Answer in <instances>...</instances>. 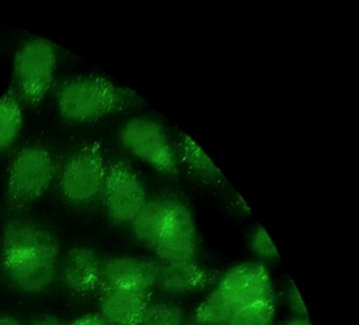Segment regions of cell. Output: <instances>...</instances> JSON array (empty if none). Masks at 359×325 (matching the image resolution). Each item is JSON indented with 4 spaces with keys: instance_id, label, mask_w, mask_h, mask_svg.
I'll return each mask as SVG.
<instances>
[{
    "instance_id": "6da1fadb",
    "label": "cell",
    "mask_w": 359,
    "mask_h": 325,
    "mask_svg": "<svg viewBox=\"0 0 359 325\" xmlns=\"http://www.w3.org/2000/svg\"><path fill=\"white\" fill-rule=\"evenodd\" d=\"M60 251V241L49 230L14 221L4 233L1 263L18 289L39 293L55 280Z\"/></svg>"
},
{
    "instance_id": "7a4b0ae2",
    "label": "cell",
    "mask_w": 359,
    "mask_h": 325,
    "mask_svg": "<svg viewBox=\"0 0 359 325\" xmlns=\"http://www.w3.org/2000/svg\"><path fill=\"white\" fill-rule=\"evenodd\" d=\"M270 274L262 263L230 268L195 310L197 325H219L245 306L272 297Z\"/></svg>"
},
{
    "instance_id": "3957f363",
    "label": "cell",
    "mask_w": 359,
    "mask_h": 325,
    "mask_svg": "<svg viewBox=\"0 0 359 325\" xmlns=\"http://www.w3.org/2000/svg\"><path fill=\"white\" fill-rule=\"evenodd\" d=\"M133 92L100 75L69 79L57 92V106L65 121L74 125L96 123L135 104Z\"/></svg>"
},
{
    "instance_id": "277c9868",
    "label": "cell",
    "mask_w": 359,
    "mask_h": 325,
    "mask_svg": "<svg viewBox=\"0 0 359 325\" xmlns=\"http://www.w3.org/2000/svg\"><path fill=\"white\" fill-rule=\"evenodd\" d=\"M56 167L49 151L41 146L22 148L12 160L8 176L7 202L12 212L32 205L47 193Z\"/></svg>"
},
{
    "instance_id": "5b68a950",
    "label": "cell",
    "mask_w": 359,
    "mask_h": 325,
    "mask_svg": "<svg viewBox=\"0 0 359 325\" xmlns=\"http://www.w3.org/2000/svg\"><path fill=\"white\" fill-rule=\"evenodd\" d=\"M107 165L100 140L83 144L62 165L60 175L62 196L74 205H88L102 197Z\"/></svg>"
},
{
    "instance_id": "8992f818",
    "label": "cell",
    "mask_w": 359,
    "mask_h": 325,
    "mask_svg": "<svg viewBox=\"0 0 359 325\" xmlns=\"http://www.w3.org/2000/svg\"><path fill=\"white\" fill-rule=\"evenodd\" d=\"M57 70V54L47 39H32L22 45L14 60L18 97L31 108L43 104Z\"/></svg>"
},
{
    "instance_id": "52a82bcc",
    "label": "cell",
    "mask_w": 359,
    "mask_h": 325,
    "mask_svg": "<svg viewBox=\"0 0 359 325\" xmlns=\"http://www.w3.org/2000/svg\"><path fill=\"white\" fill-rule=\"evenodd\" d=\"M119 137L128 151L157 171L177 173L176 148L161 123L149 118L131 119L121 127Z\"/></svg>"
},
{
    "instance_id": "ba28073f",
    "label": "cell",
    "mask_w": 359,
    "mask_h": 325,
    "mask_svg": "<svg viewBox=\"0 0 359 325\" xmlns=\"http://www.w3.org/2000/svg\"><path fill=\"white\" fill-rule=\"evenodd\" d=\"M102 198L109 218L118 226H130L148 201L142 180L123 160L107 165Z\"/></svg>"
},
{
    "instance_id": "9c48e42d",
    "label": "cell",
    "mask_w": 359,
    "mask_h": 325,
    "mask_svg": "<svg viewBox=\"0 0 359 325\" xmlns=\"http://www.w3.org/2000/svg\"><path fill=\"white\" fill-rule=\"evenodd\" d=\"M153 249L163 263L194 261L198 249L196 222L182 201L174 199L165 230Z\"/></svg>"
},
{
    "instance_id": "30bf717a",
    "label": "cell",
    "mask_w": 359,
    "mask_h": 325,
    "mask_svg": "<svg viewBox=\"0 0 359 325\" xmlns=\"http://www.w3.org/2000/svg\"><path fill=\"white\" fill-rule=\"evenodd\" d=\"M158 268L156 262L128 256L102 259L98 291L113 287L151 291L156 285Z\"/></svg>"
},
{
    "instance_id": "8fae6325",
    "label": "cell",
    "mask_w": 359,
    "mask_h": 325,
    "mask_svg": "<svg viewBox=\"0 0 359 325\" xmlns=\"http://www.w3.org/2000/svg\"><path fill=\"white\" fill-rule=\"evenodd\" d=\"M151 291L113 287L100 291V314L108 325H140Z\"/></svg>"
},
{
    "instance_id": "7c38bea8",
    "label": "cell",
    "mask_w": 359,
    "mask_h": 325,
    "mask_svg": "<svg viewBox=\"0 0 359 325\" xmlns=\"http://www.w3.org/2000/svg\"><path fill=\"white\" fill-rule=\"evenodd\" d=\"M102 259L90 247H75L68 251L62 266V278L67 289L79 296L98 291Z\"/></svg>"
},
{
    "instance_id": "4fadbf2b",
    "label": "cell",
    "mask_w": 359,
    "mask_h": 325,
    "mask_svg": "<svg viewBox=\"0 0 359 325\" xmlns=\"http://www.w3.org/2000/svg\"><path fill=\"white\" fill-rule=\"evenodd\" d=\"M217 280V275L194 261L172 262L159 265L156 285L170 295L203 291Z\"/></svg>"
},
{
    "instance_id": "5bb4252c",
    "label": "cell",
    "mask_w": 359,
    "mask_h": 325,
    "mask_svg": "<svg viewBox=\"0 0 359 325\" xmlns=\"http://www.w3.org/2000/svg\"><path fill=\"white\" fill-rule=\"evenodd\" d=\"M176 154L178 163H182V167L198 181L215 186L226 182L224 174L211 157L188 134H180Z\"/></svg>"
},
{
    "instance_id": "9a60e30c",
    "label": "cell",
    "mask_w": 359,
    "mask_h": 325,
    "mask_svg": "<svg viewBox=\"0 0 359 325\" xmlns=\"http://www.w3.org/2000/svg\"><path fill=\"white\" fill-rule=\"evenodd\" d=\"M173 203V198L151 199L144 203L130 224L134 236L140 243L152 249L156 245L165 230Z\"/></svg>"
},
{
    "instance_id": "2e32d148",
    "label": "cell",
    "mask_w": 359,
    "mask_h": 325,
    "mask_svg": "<svg viewBox=\"0 0 359 325\" xmlns=\"http://www.w3.org/2000/svg\"><path fill=\"white\" fill-rule=\"evenodd\" d=\"M22 127L24 111L18 92L11 87L0 97V151L15 144Z\"/></svg>"
},
{
    "instance_id": "e0dca14e",
    "label": "cell",
    "mask_w": 359,
    "mask_h": 325,
    "mask_svg": "<svg viewBox=\"0 0 359 325\" xmlns=\"http://www.w3.org/2000/svg\"><path fill=\"white\" fill-rule=\"evenodd\" d=\"M275 307L272 296L241 308L219 325H273Z\"/></svg>"
},
{
    "instance_id": "ac0fdd59",
    "label": "cell",
    "mask_w": 359,
    "mask_h": 325,
    "mask_svg": "<svg viewBox=\"0 0 359 325\" xmlns=\"http://www.w3.org/2000/svg\"><path fill=\"white\" fill-rule=\"evenodd\" d=\"M184 312L170 302L151 301L144 310L140 325H182Z\"/></svg>"
},
{
    "instance_id": "d6986e66",
    "label": "cell",
    "mask_w": 359,
    "mask_h": 325,
    "mask_svg": "<svg viewBox=\"0 0 359 325\" xmlns=\"http://www.w3.org/2000/svg\"><path fill=\"white\" fill-rule=\"evenodd\" d=\"M251 247L256 256L266 260L279 259L276 245L269 236L266 230L258 226L251 236Z\"/></svg>"
},
{
    "instance_id": "ffe728a7",
    "label": "cell",
    "mask_w": 359,
    "mask_h": 325,
    "mask_svg": "<svg viewBox=\"0 0 359 325\" xmlns=\"http://www.w3.org/2000/svg\"><path fill=\"white\" fill-rule=\"evenodd\" d=\"M287 300H289L290 307L296 312L299 317L308 316L306 305L299 291L294 283H290L289 289H287Z\"/></svg>"
},
{
    "instance_id": "44dd1931",
    "label": "cell",
    "mask_w": 359,
    "mask_h": 325,
    "mask_svg": "<svg viewBox=\"0 0 359 325\" xmlns=\"http://www.w3.org/2000/svg\"><path fill=\"white\" fill-rule=\"evenodd\" d=\"M70 325H108L100 314H89L75 320Z\"/></svg>"
},
{
    "instance_id": "7402d4cb",
    "label": "cell",
    "mask_w": 359,
    "mask_h": 325,
    "mask_svg": "<svg viewBox=\"0 0 359 325\" xmlns=\"http://www.w3.org/2000/svg\"><path fill=\"white\" fill-rule=\"evenodd\" d=\"M29 325H64V323L53 314H41L33 319Z\"/></svg>"
},
{
    "instance_id": "603a6c76",
    "label": "cell",
    "mask_w": 359,
    "mask_h": 325,
    "mask_svg": "<svg viewBox=\"0 0 359 325\" xmlns=\"http://www.w3.org/2000/svg\"><path fill=\"white\" fill-rule=\"evenodd\" d=\"M0 325H24L12 316H0Z\"/></svg>"
},
{
    "instance_id": "cb8c5ba5",
    "label": "cell",
    "mask_w": 359,
    "mask_h": 325,
    "mask_svg": "<svg viewBox=\"0 0 359 325\" xmlns=\"http://www.w3.org/2000/svg\"><path fill=\"white\" fill-rule=\"evenodd\" d=\"M285 325H312L311 324L310 320L308 317H298V318L293 319V320L289 321L285 323Z\"/></svg>"
}]
</instances>
